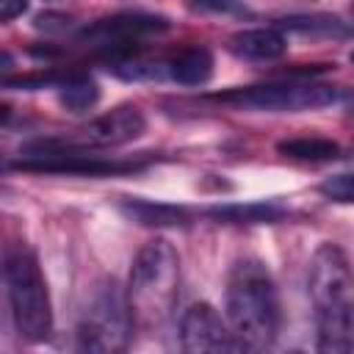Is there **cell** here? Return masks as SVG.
<instances>
[{"label":"cell","mask_w":354,"mask_h":354,"mask_svg":"<svg viewBox=\"0 0 354 354\" xmlns=\"http://www.w3.org/2000/svg\"><path fill=\"white\" fill-rule=\"evenodd\" d=\"M230 50L249 61H274L285 55L288 41L277 28H249L230 39Z\"/></svg>","instance_id":"8fae6325"},{"label":"cell","mask_w":354,"mask_h":354,"mask_svg":"<svg viewBox=\"0 0 354 354\" xmlns=\"http://www.w3.org/2000/svg\"><path fill=\"white\" fill-rule=\"evenodd\" d=\"M213 100L249 108V111H271V113H299V111H315L324 105L337 102V88L307 80H279V83H263V86H246V88H230L221 94H213Z\"/></svg>","instance_id":"8992f818"},{"label":"cell","mask_w":354,"mask_h":354,"mask_svg":"<svg viewBox=\"0 0 354 354\" xmlns=\"http://www.w3.org/2000/svg\"><path fill=\"white\" fill-rule=\"evenodd\" d=\"M11 169H25V171H47V174H86V177H102L113 171H127L136 169V163H116V160H102L97 155L64 149L53 141H39L22 149V158L11 163Z\"/></svg>","instance_id":"52a82bcc"},{"label":"cell","mask_w":354,"mask_h":354,"mask_svg":"<svg viewBox=\"0 0 354 354\" xmlns=\"http://www.w3.org/2000/svg\"><path fill=\"white\" fill-rule=\"evenodd\" d=\"M28 11V0H0V19L11 22Z\"/></svg>","instance_id":"44dd1931"},{"label":"cell","mask_w":354,"mask_h":354,"mask_svg":"<svg viewBox=\"0 0 354 354\" xmlns=\"http://www.w3.org/2000/svg\"><path fill=\"white\" fill-rule=\"evenodd\" d=\"M180 288V257L174 246L163 238L149 241L138 249L130 282H127V301L133 313V324L144 332L160 329L174 310Z\"/></svg>","instance_id":"3957f363"},{"label":"cell","mask_w":354,"mask_h":354,"mask_svg":"<svg viewBox=\"0 0 354 354\" xmlns=\"http://www.w3.org/2000/svg\"><path fill=\"white\" fill-rule=\"evenodd\" d=\"M122 210L147 227H169V224H185L188 213L183 207L174 205H160V202H149V199H127L122 202Z\"/></svg>","instance_id":"5bb4252c"},{"label":"cell","mask_w":354,"mask_h":354,"mask_svg":"<svg viewBox=\"0 0 354 354\" xmlns=\"http://www.w3.org/2000/svg\"><path fill=\"white\" fill-rule=\"evenodd\" d=\"M210 216L224 224H274L285 216V210L277 205L254 202V205H221V207H213Z\"/></svg>","instance_id":"e0dca14e"},{"label":"cell","mask_w":354,"mask_h":354,"mask_svg":"<svg viewBox=\"0 0 354 354\" xmlns=\"http://www.w3.org/2000/svg\"><path fill=\"white\" fill-rule=\"evenodd\" d=\"M180 346L188 354H216V351H238L243 343L235 337L232 326L216 313L213 304H194L180 318Z\"/></svg>","instance_id":"ba28073f"},{"label":"cell","mask_w":354,"mask_h":354,"mask_svg":"<svg viewBox=\"0 0 354 354\" xmlns=\"http://www.w3.org/2000/svg\"><path fill=\"white\" fill-rule=\"evenodd\" d=\"M147 130V119L138 105H116L113 111L97 116L80 130V144L88 147H122L136 141Z\"/></svg>","instance_id":"9c48e42d"},{"label":"cell","mask_w":354,"mask_h":354,"mask_svg":"<svg viewBox=\"0 0 354 354\" xmlns=\"http://www.w3.org/2000/svg\"><path fill=\"white\" fill-rule=\"evenodd\" d=\"M194 14H221V17H246L249 8L243 0H188Z\"/></svg>","instance_id":"d6986e66"},{"label":"cell","mask_w":354,"mask_h":354,"mask_svg":"<svg viewBox=\"0 0 354 354\" xmlns=\"http://www.w3.org/2000/svg\"><path fill=\"white\" fill-rule=\"evenodd\" d=\"M133 313L127 301V290L116 285V279H105L91 296L80 324H77V348L94 354L122 351L133 332Z\"/></svg>","instance_id":"5b68a950"},{"label":"cell","mask_w":354,"mask_h":354,"mask_svg":"<svg viewBox=\"0 0 354 354\" xmlns=\"http://www.w3.org/2000/svg\"><path fill=\"white\" fill-rule=\"evenodd\" d=\"M279 28L293 33H310V36H354V25L343 22L332 14H293L282 17Z\"/></svg>","instance_id":"9a60e30c"},{"label":"cell","mask_w":354,"mask_h":354,"mask_svg":"<svg viewBox=\"0 0 354 354\" xmlns=\"http://www.w3.org/2000/svg\"><path fill=\"white\" fill-rule=\"evenodd\" d=\"M6 290H8V304H11V318L19 332V337L30 343H41L53 335V307H50V293L47 282L41 277V268L36 263V254L17 243L6 252Z\"/></svg>","instance_id":"277c9868"},{"label":"cell","mask_w":354,"mask_h":354,"mask_svg":"<svg viewBox=\"0 0 354 354\" xmlns=\"http://www.w3.org/2000/svg\"><path fill=\"white\" fill-rule=\"evenodd\" d=\"M227 321L243 348H266L279 332V296L260 260H238L227 279Z\"/></svg>","instance_id":"7a4b0ae2"},{"label":"cell","mask_w":354,"mask_h":354,"mask_svg":"<svg viewBox=\"0 0 354 354\" xmlns=\"http://www.w3.org/2000/svg\"><path fill=\"white\" fill-rule=\"evenodd\" d=\"M213 75V55L205 47H188L169 64V77L183 86H202Z\"/></svg>","instance_id":"7c38bea8"},{"label":"cell","mask_w":354,"mask_h":354,"mask_svg":"<svg viewBox=\"0 0 354 354\" xmlns=\"http://www.w3.org/2000/svg\"><path fill=\"white\" fill-rule=\"evenodd\" d=\"M307 290L321 351H354V271L346 252L321 243L310 257Z\"/></svg>","instance_id":"6da1fadb"},{"label":"cell","mask_w":354,"mask_h":354,"mask_svg":"<svg viewBox=\"0 0 354 354\" xmlns=\"http://www.w3.org/2000/svg\"><path fill=\"white\" fill-rule=\"evenodd\" d=\"M318 191L332 199V202H340V205H354V171H343V174H332L326 177Z\"/></svg>","instance_id":"ac0fdd59"},{"label":"cell","mask_w":354,"mask_h":354,"mask_svg":"<svg viewBox=\"0 0 354 354\" xmlns=\"http://www.w3.org/2000/svg\"><path fill=\"white\" fill-rule=\"evenodd\" d=\"M351 64H354V53H351Z\"/></svg>","instance_id":"603a6c76"},{"label":"cell","mask_w":354,"mask_h":354,"mask_svg":"<svg viewBox=\"0 0 354 354\" xmlns=\"http://www.w3.org/2000/svg\"><path fill=\"white\" fill-rule=\"evenodd\" d=\"M58 100L66 111L72 113H83L88 108L97 105L100 100V86L88 77V75H80V72H69L64 77V83L58 86Z\"/></svg>","instance_id":"2e32d148"},{"label":"cell","mask_w":354,"mask_h":354,"mask_svg":"<svg viewBox=\"0 0 354 354\" xmlns=\"http://www.w3.org/2000/svg\"><path fill=\"white\" fill-rule=\"evenodd\" d=\"M72 25V19L66 14H55V11H44L36 17V28L39 30H66Z\"/></svg>","instance_id":"ffe728a7"},{"label":"cell","mask_w":354,"mask_h":354,"mask_svg":"<svg viewBox=\"0 0 354 354\" xmlns=\"http://www.w3.org/2000/svg\"><path fill=\"white\" fill-rule=\"evenodd\" d=\"M277 152L290 158V160H310V163H321V160H335L340 155V147L332 138H321V136H299V138H285L277 144Z\"/></svg>","instance_id":"4fadbf2b"},{"label":"cell","mask_w":354,"mask_h":354,"mask_svg":"<svg viewBox=\"0 0 354 354\" xmlns=\"http://www.w3.org/2000/svg\"><path fill=\"white\" fill-rule=\"evenodd\" d=\"M346 108H348V113H351V116H354V97H351V100H348V105H346Z\"/></svg>","instance_id":"7402d4cb"},{"label":"cell","mask_w":354,"mask_h":354,"mask_svg":"<svg viewBox=\"0 0 354 354\" xmlns=\"http://www.w3.org/2000/svg\"><path fill=\"white\" fill-rule=\"evenodd\" d=\"M169 28V19L166 17H155V14H141V11H124V14H113V17H105V19H97L91 28L83 30L86 39H94V41H130L136 36H149V33H160Z\"/></svg>","instance_id":"30bf717a"}]
</instances>
